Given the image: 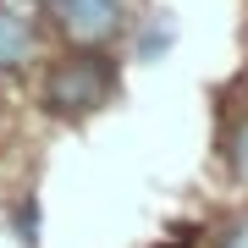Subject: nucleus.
I'll return each mask as SVG.
<instances>
[{"label":"nucleus","mask_w":248,"mask_h":248,"mask_svg":"<svg viewBox=\"0 0 248 248\" xmlns=\"http://www.w3.org/2000/svg\"><path fill=\"white\" fill-rule=\"evenodd\" d=\"M45 99L55 110H99L110 99V66H105V55H66L61 66L50 72V83H45Z\"/></svg>","instance_id":"1"},{"label":"nucleus","mask_w":248,"mask_h":248,"mask_svg":"<svg viewBox=\"0 0 248 248\" xmlns=\"http://www.w3.org/2000/svg\"><path fill=\"white\" fill-rule=\"evenodd\" d=\"M50 17L72 45H105L122 28V0H50Z\"/></svg>","instance_id":"2"},{"label":"nucleus","mask_w":248,"mask_h":248,"mask_svg":"<svg viewBox=\"0 0 248 248\" xmlns=\"http://www.w3.org/2000/svg\"><path fill=\"white\" fill-rule=\"evenodd\" d=\"M33 50V28L17 11H0V66H22Z\"/></svg>","instance_id":"3"},{"label":"nucleus","mask_w":248,"mask_h":248,"mask_svg":"<svg viewBox=\"0 0 248 248\" xmlns=\"http://www.w3.org/2000/svg\"><path fill=\"white\" fill-rule=\"evenodd\" d=\"M232 166H237V177L248 182V122L237 127V138H232Z\"/></svg>","instance_id":"4"},{"label":"nucleus","mask_w":248,"mask_h":248,"mask_svg":"<svg viewBox=\"0 0 248 248\" xmlns=\"http://www.w3.org/2000/svg\"><path fill=\"white\" fill-rule=\"evenodd\" d=\"M221 248H248V215H237V221L226 226V237H221Z\"/></svg>","instance_id":"5"},{"label":"nucleus","mask_w":248,"mask_h":248,"mask_svg":"<svg viewBox=\"0 0 248 248\" xmlns=\"http://www.w3.org/2000/svg\"><path fill=\"white\" fill-rule=\"evenodd\" d=\"M171 45V22L166 28H149V33H143V55H155V50H166Z\"/></svg>","instance_id":"6"},{"label":"nucleus","mask_w":248,"mask_h":248,"mask_svg":"<svg viewBox=\"0 0 248 248\" xmlns=\"http://www.w3.org/2000/svg\"><path fill=\"white\" fill-rule=\"evenodd\" d=\"M11 6H22V0H11Z\"/></svg>","instance_id":"7"}]
</instances>
